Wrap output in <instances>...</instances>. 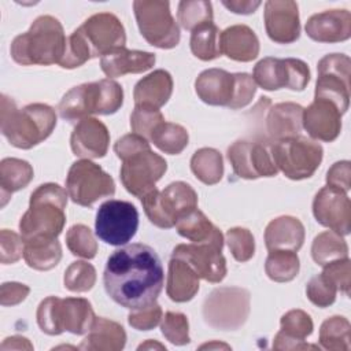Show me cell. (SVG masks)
I'll use <instances>...</instances> for the list:
<instances>
[{
    "instance_id": "cell-1",
    "label": "cell",
    "mask_w": 351,
    "mask_h": 351,
    "mask_svg": "<svg viewBox=\"0 0 351 351\" xmlns=\"http://www.w3.org/2000/svg\"><path fill=\"white\" fill-rule=\"evenodd\" d=\"M163 267L154 248L130 244L107 259L103 282L107 295L125 308L136 310L156 302L163 288Z\"/></svg>"
},
{
    "instance_id": "cell-2",
    "label": "cell",
    "mask_w": 351,
    "mask_h": 351,
    "mask_svg": "<svg viewBox=\"0 0 351 351\" xmlns=\"http://www.w3.org/2000/svg\"><path fill=\"white\" fill-rule=\"evenodd\" d=\"M126 34L121 21L110 12L89 16L66 41L60 67L75 69L86 60L125 47Z\"/></svg>"
},
{
    "instance_id": "cell-3",
    "label": "cell",
    "mask_w": 351,
    "mask_h": 351,
    "mask_svg": "<svg viewBox=\"0 0 351 351\" xmlns=\"http://www.w3.org/2000/svg\"><path fill=\"white\" fill-rule=\"evenodd\" d=\"M1 133L8 143L21 149H30L44 141L56 126L55 110L43 103L16 108L15 101L1 96Z\"/></svg>"
},
{
    "instance_id": "cell-4",
    "label": "cell",
    "mask_w": 351,
    "mask_h": 351,
    "mask_svg": "<svg viewBox=\"0 0 351 351\" xmlns=\"http://www.w3.org/2000/svg\"><path fill=\"white\" fill-rule=\"evenodd\" d=\"M67 195L64 188L53 182L43 184L32 192L29 208L19 221L23 241L58 239L66 223Z\"/></svg>"
},
{
    "instance_id": "cell-5",
    "label": "cell",
    "mask_w": 351,
    "mask_h": 351,
    "mask_svg": "<svg viewBox=\"0 0 351 351\" xmlns=\"http://www.w3.org/2000/svg\"><path fill=\"white\" fill-rule=\"evenodd\" d=\"M66 36L62 23L51 15H41L26 33L11 43V58L22 66H48L60 63L66 51Z\"/></svg>"
},
{
    "instance_id": "cell-6",
    "label": "cell",
    "mask_w": 351,
    "mask_h": 351,
    "mask_svg": "<svg viewBox=\"0 0 351 351\" xmlns=\"http://www.w3.org/2000/svg\"><path fill=\"white\" fill-rule=\"evenodd\" d=\"M122 86L111 78H104L71 88L62 97L58 110L63 119L69 122H80L84 118H89L92 114H114L122 107Z\"/></svg>"
},
{
    "instance_id": "cell-7",
    "label": "cell",
    "mask_w": 351,
    "mask_h": 351,
    "mask_svg": "<svg viewBox=\"0 0 351 351\" xmlns=\"http://www.w3.org/2000/svg\"><path fill=\"white\" fill-rule=\"evenodd\" d=\"M195 90L206 104L239 110L251 103L256 92V84L247 73L208 69L202 71L196 78Z\"/></svg>"
},
{
    "instance_id": "cell-8",
    "label": "cell",
    "mask_w": 351,
    "mask_h": 351,
    "mask_svg": "<svg viewBox=\"0 0 351 351\" xmlns=\"http://www.w3.org/2000/svg\"><path fill=\"white\" fill-rule=\"evenodd\" d=\"M96 315L92 304L84 298L58 296L45 298L37 308V324L40 329L51 336L60 335L64 330L73 335L89 332Z\"/></svg>"
},
{
    "instance_id": "cell-9",
    "label": "cell",
    "mask_w": 351,
    "mask_h": 351,
    "mask_svg": "<svg viewBox=\"0 0 351 351\" xmlns=\"http://www.w3.org/2000/svg\"><path fill=\"white\" fill-rule=\"evenodd\" d=\"M141 203L151 223L170 229L176 226L180 217L197 207V193L189 184L176 181L163 191L152 189L141 199Z\"/></svg>"
},
{
    "instance_id": "cell-10",
    "label": "cell",
    "mask_w": 351,
    "mask_h": 351,
    "mask_svg": "<svg viewBox=\"0 0 351 351\" xmlns=\"http://www.w3.org/2000/svg\"><path fill=\"white\" fill-rule=\"evenodd\" d=\"M270 151L277 169L291 180L310 178L321 165L324 155L318 143L300 136L274 141Z\"/></svg>"
},
{
    "instance_id": "cell-11",
    "label": "cell",
    "mask_w": 351,
    "mask_h": 351,
    "mask_svg": "<svg viewBox=\"0 0 351 351\" xmlns=\"http://www.w3.org/2000/svg\"><path fill=\"white\" fill-rule=\"evenodd\" d=\"M133 10L140 33L148 44L162 49L178 45L180 27L170 12L169 1L137 0Z\"/></svg>"
},
{
    "instance_id": "cell-12",
    "label": "cell",
    "mask_w": 351,
    "mask_h": 351,
    "mask_svg": "<svg viewBox=\"0 0 351 351\" xmlns=\"http://www.w3.org/2000/svg\"><path fill=\"white\" fill-rule=\"evenodd\" d=\"M250 314V292L239 287L214 289L204 300V321L221 330H234L243 326Z\"/></svg>"
},
{
    "instance_id": "cell-13",
    "label": "cell",
    "mask_w": 351,
    "mask_h": 351,
    "mask_svg": "<svg viewBox=\"0 0 351 351\" xmlns=\"http://www.w3.org/2000/svg\"><path fill=\"white\" fill-rule=\"evenodd\" d=\"M66 191L75 204L92 207L99 199L115 193V182L99 165L82 159L74 162L69 169Z\"/></svg>"
},
{
    "instance_id": "cell-14",
    "label": "cell",
    "mask_w": 351,
    "mask_h": 351,
    "mask_svg": "<svg viewBox=\"0 0 351 351\" xmlns=\"http://www.w3.org/2000/svg\"><path fill=\"white\" fill-rule=\"evenodd\" d=\"M138 228V211L125 200H107L97 213L95 230L97 237L110 245H123L132 240Z\"/></svg>"
},
{
    "instance_id": "cell-15",
    "label": "cell",
    "mask_w": 351,
    "mask_h": 351,
    "mask_svg": "<svg viewBox=\"0 0 351 351\" xmlns=\"http://www.w3.org/2000/svg\"><path fill=\"white\" fill-rule=\"evenodd\" d=\"M315 84L317 99L332 101L344 114L350 104L351 60L344 53H329L318 62Z\"/></svg>"
},
{
    "instance_id": "cell-16",
    "label": "cell",
    "mask_w": 351,
    "mask_h": 351,
    "mask_svg": "<svg viewBox=\"0 0 351 351\" xmlns=\"http://www.w3.org/2000/svg\"><path fill=\"white\" fill-rule=\"evenodd\" d=\"M252 78L265 90H303L310 81L308 66L295 58H263L254 67Z\"/></svg>"
},
{
    "instance_id": "cell-17",
    "label": "cell",
    "mask_w": 351,
    "mask_h": 351,
    "mask_svg": "<svg viewBox=\"0 0 351 351\" xmlns=\"http://www.w3.org/2000/svg\"><path fill=\"white\" fill-rule=\"evenodd\" d=\"M122 162L121 181L129 193L140 199L155 189V184L167 170L166 160L151 149L141 151Z\"/></svg>"
},
{
    "instance_id": "cell-18",
    "label": "cell",
    "mask_w": 351,
    "mask_h": 351,
    "mask_svg": "<svg viewBox=\"0 0 351 351\" xmlns=\"http://www.w3.org/2000/svg\"><path fill=\"white\" fill-rule=\"evenodd\" d=\"M228 159L234 174L240 178L256 180L259 177H274L278 173L270 145L259 141H234L228 148Z\"/></svg>"
},
{
    "instance_id": "cell-19",
    "label": "cell",
    "mask_w": 351,
    "mask_h": 351,
    "mask_svg": "<svg viewBox=\"0 0 351 351\" xmlns=\"http://www.w3.org/2000/svg\"><path fill=\"white\" fill-rule=\"evenodd\" d=\"M313 214L318 223L341 236L351 230V203L343 191L328 185L319 189L313 202Z\"/></svg>"
},
{
    "instance_id": "cell-20",
    "label": "cell",
    "mask_w": 351,
    "mask_h": 351,
    "mask_svg": "<svg viewBox=\"0 0 351 351\" xmlns=\"http://www.w3.org/2000/svg\"><path fill=\"white\" fill-rule=\"evenodd\" d=\"M171 256L184 259L196 271L199 278L208 282H221L226 276V261L222 250L211 244H178Z\"/></svg>"
},
{
    "instance_id": "cell-21",
    "label": "cell",
    "mask_w": 351,
    "mask_h": 351,
    "mask_svg": "<svg viewBox=\"0 0 351 351\" xmlns=\"http://www.w3.org/2000/svg\"><path fill=\"white\" fill-rule=\"evenodd\" d=\"M265 27L277 44H291L300 36L298 4L292 0H269L265 4Z\"/></svg>"
},
{
    "instance_id": "cell-22",
    "label": "cell",
    "mask_w": 351,
    "mask_h": 351,
    "mask_svg": "<svg viewBox=\"0 0 351 351\" xmlns=\"http://www.w3.org/2000/svg\"><path fill=\"white\" fill-rule=\"evenodd\" d=\"M341 111L329 100L317 99L303 108V128L310 137L330 143L341 130Z\"/></svg>"
},
{
    "instance_id": "cell-23",
    "label": "cell",
    "mask_w": 351,
    "mask_h": 351,
    "mask_svg": "<svg viewBox=\"0 0 351 351\" xmlns=\"http://www.w3.org/2000/svg\"><path fill=\"white\" fill-rule=\"evenodd\" d=\"M110 144L107 126L96 118L81 119L70 137V145L75 156L85 159L103 158Z\"/></svg>"
},
{
    "instance_id": "cell-24",
    "label": "cell",
    "mask_w": 351,
    "mask_h": 351,
    "mask_svg": "<svg viewBox=\"0 0 351 351\" xmlns=\"http://www.w3.org/2000/svg\"><path fill=\"white\" fill-rule=\"evenodd\" d=\"M307 36L318 43H340L351 36V14L347 10H328L314 14L306 23Z\"/></svg>"
},
{
    "instance_id": "cell-25",
    "label": "cell",
    "mask_w": 351,
    "mask_h": 351,
    "mask_svg": "<svg viewBox=\"0 0 351 351\" xmlns=\"http://www.w3.org/2000/svg\"><path fill=\"white\" fill-rule=\"evenodd\" d=\"M281 329L273 340L274 350H307L318 348L314 344L304 343V339L313 333L311 317L303 310H289L281 317Z\"/></svg>"
},
{
    "instance_id": "cell-26",
    "label": "cell",
    "mask_w": 351,
    "mask_h": 351,
    "mask_svg": "<svg viewBox=\"0 0 351 351\" xmlns=\"http://www.w3.org/2000/svg\"><path fill=\"white\" fill-rule=\"evenodd\" d=\"M155 55L152 52L128 49L125 47L114 49L100 59L103 73L108 78L122 77L128 73L138 74L149 70L155 64Z\"/></svg>"
},
{
    "instance_id": "cell-27",
    "label": "cell",
    "mask_w": 351,
    "mask_h": 351,
    "mask_svg": "<svg viewBox=\"0 0 351 351\" xmlns=\"http://www.w3.org/2000/svg\"><path fill=\"white\" fill-rule=\"evenodd\" d=\"M221 53L232 60L251 62L259 55V40L245 25H233L219 34Z\"/></svg>"
},
{
    "instance_id": "cell-28",
    "label": "cell",
    "mask_w": 351,
    "mask_h": 351,
    "mask_svg": "<svg viewBox=\"0 0 351 351\" xmlns=\"http://www.w3.org/2000/svg\"><path fill=\"white\" fill-rule=\"evenodd\" d=\"M304 241L303 223L291 215H282L269 222L265 230V244L269 251H299Z\"/></svg>"
},
{
    "instance_id": "cell-29",
    "label": "cell",
    "mask_w": 351,
    "mask_h": 351,
    "mask_svg": "<svg viewBox=\"0 0 351 351\" xmlns=\"http://www.w3.org/2000/svg\"><path fill=\"white\" fill-rule=\"evenodd\" d=\"M303 107L292 103L274 104L267 114L266 126L274 141L298 137L303 128Z\"/></svg>"
},
{
    "instance_id": "cell-30",
    "label": "cell",
    "mask_w": 351,
    "mask_h": 351,
    "mask_svg": "<svg viewBox=\"0 0 351 351\" xmlns=\"http://www.w3.org/2000/svg\"><path fill=\"white\" fill-rule=\"evenodd\" d=\"M173 92V78L166 70H155L141 78L133 90L136 106L160 108L167 103Z\"/></svg>"
},
{
    "instance_id": "cell-31",
    "label": "cell",
    "mask_w": 351,
    "mask_h": 351,
    "mask_svg": "<svg viewBox=\"0 0 351 351\" xmlns=\"http://www.w3.org/2000/svg\"><path fill=\"white\" fill-rule=\"evenodd\" d=\"M126 333L122 325L115 321L96 317L88 336L80 344L86 351H119L125 347Z\"/></svg>"
},
{
    "instance_id": "cell-32",
    "label": "cell",
    "mask_w": 351,
    "mask_h": 351,
    "mask_svg": "<svg viewBox=\"0 0 351 351\" xmlns=\"http://www.w3.org/2000/svg\"><path fill=\"white\" fill-rule=\"evenodd\" d=\"M199 291V276L184 259L171 256L169 262L167 296L177 303L189 302Z\"/></svg>"
},
{
    "instance_id": "cell-33",
    "label": "cell",
    "mask_w": 351,
    "mask_h": 351,
    "mask_svg": "<svg viewBox=\"0 0 351 351\" xmlns=\"http://www.w3.org/2000/svg\"><path fill=\"white\" fill-rule=\"evenodd\" d=\"M177 232L197 244H211L222 250L223 236L221 230L210 222V219L197 208L184 214L176 223Z\"/></svg>"
},
{
    "instance_id": "cell-34",
    "label": "cell",
    "mask_w": 351,
    "mask_h": 351,
    "mask_svg": "<svg viewBox=\"0 0 351 351\" xmlns=\"http://www.w3.org/2000/svg\"><path fill=\"white\" fill-rule=\"evenodd\" d=\"M34 171L29 162L18 158H5L0 163V191L1 206H5L10 196L27 186L33 180Z\"/></svg>"
},
{
    "instance_id": "cell-35",
    "label": "cell",
    "mask_w": 351,
    "mask_h": 351,
    "mask_svg": "<svg viewBox=\"0 0 351 351\" xmlns=\"http://www.w3.org/2000/svg\"><path fill=\"white\" fill-rule=\"evenodd\" d=\"M23 243V258L32 269L51 270L62 258V247L58 239H34Z\"/></svg>"
},
{
    "instance_id": "cell-36",
    "label": "cell",
    "mask_w": 351,
    "mask_h": 351,
    "mask_svg": "<svg viewBox=\"0 0 351 351\" xmlns=\"http://www.w3.org/2000/svg\"><path fill=\"white\" fill-rule=\"evenodd\" d=\"M192 173L206 185H214L223 176L222 155L214 148H200L191 159Z\"/></svg>"
},
{
    "instance_id": "cell-37",
    "label": "cell",
    "mask_w": 351,
    "mask_h": 351,
    "mask_svg": "<svg viewBox=\"0 0 351 351\" xmlns=\"http://www.w3.org/2000/svg\"><path fill=\"white\" fill-rule=\"evenodd\" d=\"M311 256L317 265L325 266L329 262L348 258V245L341 234L326 230L315 236L311 245Z\"/></svg>"
},
{
    "instance_id": "cell-38",
    "label": "cell",
    "mask_w": 351,
    "mask_h": 351,
    "mask_svg": "<svg viewBox=\"0 0 351 351\" xmlns=\"http://www.w3.org/2000/svg\"><path fill=\"white\" fill-rule=\"evenodd\" d=\"M319 344L330 351H348L351 347V326L347 318L333 315L325 319L319 329Z\"/></svg>"
},
{
    "instance_id": "cell-39",
    "label": "cell",
    "mask_w": 351,
    "mask_h": 351,
    "mask_svg": "<svg viewBox=\"0 0 351 351\" xmlns=\"http://www.w3.org/2000/svg\"><path fill=\"white\" fill-rule=\"evenodd\" d=\"M300 269L299 258L295 251L273 250L265 262V271L267 277L276 282L292 281Z\"/></svg>"
},
{
    "instance_id": "cell-40",
    "label": "cell",
    "mask_w": 351,
    "mask_h": 351,
    "mask_svg": "<svg viewBox=\"0 0 351 351\" xmlns=\"http://www.w3.org/2000/svg\"><path fill=\"white\" fill-rule=\"evenodd\" d=\"M219 29L213 23H204L191 34V51L200 60H213L221 56Z\"/></svg>"
},
{
    "instance_id": "cell-41",
    "label": "cell",
    "mask_w": 351,
    "mask_h": 351,
    "mask_svg": "<svg viewBox=\"0 0 351 351\" xmlns=\"http://www.w3.org/2000/svg\"><path fill=\"white\" fill-rule=\"evenodd\" d=\"M188 132L184 126L171 122H162L152 133L149 141L154 143L162 152L178 155L188 145Z\"/></svg>"
},
{
    "instance_id": "cell-42",
    "label": "cell",
    "mask_w": 351,
    "mask_h": 351,
    "mask_svg": "<svg viewBox=\"0 0 351 351\" xmlns=\"http://www.w3.org/2000/svg\"><path fill=\"white\" fill-rule=\"evenodd\" d=\"M177 18L185 30L192 32L204 23L213 22V5L206 0L180 1Z\"/></svg>"
},
{
    "instance_id": "cell-43",
    "label": "cell",
    "mask_w": 351,
    "mask_h": 351,
    "mask_svg": "<svg viewBox=\"0 0 351 351\" xmlns=\"http://www.w3.org/2000/svg\"><path fill=\"white\" fill-rule=\"evenodd\" d=\"M66 244L70 252L75 256L92 259L97 252V243L92 230L82 223L73 225L66 233Z\"/></svg>"
},
{
    "instance_id": "cell-44",
    "label": "cell",
    "mask_w": 351,
    "mask_h": 351,
    "mask_svg": "<svg viewBox=\"0 0 351 351\" xmlns=\"http://www.w3.org/2000/svg\"><path fill=\"white\" fill-rule=\"evenodd\" d=\"M64 287L71 292H86L90 291L96 282L95 267L85 262H73L64 271Z\"/></svg>"
},
{
    "instance_id": "cell-45",
    "label": "cell",
    "mask_w": 351,
    "mask_h": 351,
    "mask_svg": "<svg viewBox=\"0 0 351 351\" xmlns=\"http://www.w3.org/2000/svg\"><path fill=\"white\" fill-rule=\"evenodd\" d=\"M165 122L162 112L158 108L147 106H136L130 115V126L136 134L143 136L149 141L155 129Z\"/></svg>"
},
{
    "instance_id": "cell-46",
    "label": "cell",
    "mask_w": 351,
    "mask_h": 351,
    "mask_svg": "<svg viewBox=\"0 0 351 351\" xmlns=\"http://www.w3.org/2000/svg\"><path fill=\"white\" fill-rule=\"evenodd\" d=\"M226 243L237 262H247L255 254V240L245 228H232L226 232Z\"/></svg>"
},
{
    "instance_id": "cell-47",
    "label": "cell",
    "mask_w": 351,
    "mask_h": 351,
    "mask_svg": "<svg viewBox=\"0 0 351 351\" xmlns=\"http://www.w3.org/2000/svg\"><path fill=\"white\" fill-rule=\"evenodd\" d=\"M162 335L176 346H185L191 341L189 337V324L188 318L182 313L167 311L163 317L162 325Z\"/></svg>"
},
{
    "instance_id": "cell-48",
    "label": "cell",
    "mask_w": 351,
    "mask_h": 351,
    "mask_svg": "<svg viewBox=\"0 0 351 351\" xmlns=\"http://www.w3.org/2000/svg\"><path fill=\"white\" fill-rule=\"evenodd\" d=\"M336 292V287L322 273L313 277L306 287V295L308 300L321 308L333 304Z\"/></svg>"
},
{
    "instance_id": "cell-49",
    "label": "cell",
    "mask_w": 351,
    "mask_h": 351,
    "mask_svg": "<svg viewBox=\"0 0 351 351\" xmlns=\"http://www.w3.org/2000/svg\"><path fill=\"white\" fill-rule=\"evenodd\" d=\"M322 274L336 287L337 291L346 296L350 295L351 288V262L348 258L329 262L324 266Z\"/></svg>"
},
{
    "instance_id": "cell-50",
    "label": "cell",
    "mask_w": 351,
    "mask_h": 351,
    "mask_svg": "<svg viewBox=\"0 0 351 351\" xmlns=\"http://www.w3.org/2000/svg\"><path fill=\"white\" fill-rule=\"evenodd\" d=\"M162 308L160 306L154 302L148 306L140 307L133 310L128 315V322L132 328L137 330H149L154 329L162 319Z\"/></svg>"
},
{
    "instance_id": "cell-51",
    "label": "cell",
    "mask_w": 351,
    "mask_h": 351,
    "mask_svg": "<svg viewBox=\"0 0 351 351\" xmlns=\"http://www.w3.org/2000/svg\"><path fill=\"white\" fill-rule=\"evenodd\" d=\"M25 243L18 233L3 229L0 232V261L3 265L15 263L23 255Z\"/></svg>"
},
{
    "instance_id": "cell-52",
    "label": "cell",
    "mask_w": 351,
    "mask_h": 351,
    "mask_svg": "<svg viewBox=\"0 0 351 351\" xmlns=\"http://www.w3.org/2000/svg\"><path fill=\"white\" fill-rule=\"evenodd\" d=\"M147 149H151L149 141L136 133L125 134L121 138H118L117 143L114 144V151H115L117 156L122 160H125L129 156L136 155L141 151H147Z\"/></svg>"
},
{
    "instance_id": "cell-53",
    "label": "cell",
    "mask_w": 351,
    "mask_h": 351,
    "mask_svg": "<svg viewBox=\"0 0 351 351\" xmlns=\"http://www.w3.org/2000/svg\"><path fill=\"white\" fill-rule=\"evenodd\" d=\"M326 184L347 193L351 188V163L348 160L333 163L326 173Z\"/></svg>"
},
{
    "instance_id": "cell-54",
    "label": "cell",
    "mask_w": 351,
    "mask_h": 351,
    "mask_svg": "<svg viewBox=\"0 0 351 351\" xmlns=\"http://www.w3.org/2000/svg\"><path fill=\"white\" fill-rule=\"evenodd\" d=\"M30 288L21 282H4L0 288L1 306H15L26 299Z\"/></svg>"
},
{
    "instance_id": "cell-55",
    "label": "cell",
    "mask_w": 351,
    "mask_h": 351,
    "mask_svg": "<svg viewBox=\"0 0 351 351\" xmlns=\"http://www.w3.org/2000/svg\"><path fill=\"white\" fill-rule=\"evenodd\" d=\"M222 4L234 14H252L261 5V1H240V0H230L222 1Z\"/></svg>"
},
{
    "instance_id": "cell-56",
    "label": "cell",
    "mask_w": 351,
    "mask_h": 351,
    "mask_svg": "<svg viewBox=\"0 0 351 351\" xmlns=\"http://www.w3.org/2000/svg\"><path fill=\"white\" fill-rule=\"evenodd\" d=\"M0 348L1 350H33V344L26 337L11 336L4 339Z\"/></svg>"
},
{
    "instance_id": "cell-57",
    "label": "cell",
    "mask_w": 351,
    "mask_h": 351,
    "mask_svg": "<svg viewBox=\"0 0 351 351\" xmlns=\"http://www.w3.org/2000/svg\"><path fill=\"white\" fill-rule=\"evenodd\" d=\"M151 348H158V350H166L165 346H162L158 341H152V340H147L145 343L138 346V350H151Z\"/></svg>"
},
{
    "instance_id": "cell-58",
    "label": "cell",
    "mask_w": 351,
    "mask_h": 351,
    "mask_svg": "<svg viewBox=\"0 0 351 351\" xmlns=\"http://www.w3.org/2000/svg\"><path fill=\"white\" fill-rule=\"evenodd\" d=\"M202 350L203 348H226V350H229L230 347L229 346H226V344H222V343H207V344H203L202 347H200Z\"/></svg>"
}]
</instances>
